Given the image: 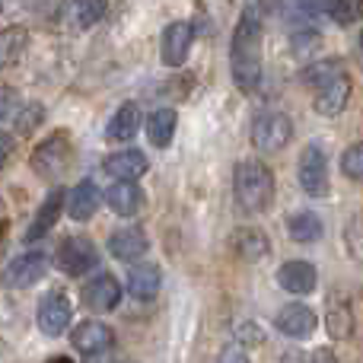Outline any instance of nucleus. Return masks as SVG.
I'll return each instance as SVG.
<instances>
[{
    "label": "nucleus",
    "instance_id": "1",
    "mask_svg": "<svg viewBox=\"0 0 363 363\" xmlns=\"http://www.w3.org/2000/svg\"><path fill=\"white\" fill-rule=\"evenodd\" d=\"M262 35L264 26L258 6H249L230 38V74L239 93H255L262 83Z\"/></svg>",
    "mask_w": 363,
    "mask_h": 363
},
{
    "label": "nucleus",
    "instance_id": "2",
    "mask_svg": "<svg viewBox=\"0 0 363 363\" xmlns=\"http://www.w3.org/2000/svg\"><path fill=\"white\" fill-rule=\"evenodd\" d=\"M274 172L262 160H239L233 169V198L239 211L245 213H264L274 201Z\"/></svg>",
    "mask_w": 363,
    "mask_h": 363
},
{
    "label": "nucleus",
    "instance_id": "3",
    "mask_svg": "<svg viewBox=\"0 0 363 363\" xmlns=\"http://www.w3.org/2000/svg\"><path fill=\"white\" fill-rule=\"evenodd\" d=\"M70 160H74V140H70L67 131H55L35 144L29 166L38 179L51 182V179H61L70 169Z\"/></svg>",
    "mask_w": 363,
    "mask_h": 363
},
{
    "label": "nucleus",
    "instance_id": "4",
    "mask_svg": "<svg viewBox=\"0 0 363 363\" xmlns=\"http://www.w3.org/2000/svg\"><path fill=\"white\" fill-rule=\"evenodd\" d=\"M294 140V121L284 112H258L252 121V147L262 153H281Z\"/></svg>",
    "mask_w": 363,
    "mask_h": 363
},
{
    "label": "nucleus",
    "instance_id": "5",
    "mask_svg": "<svg viewBox=\"0 0 363 363\" xmlns=\"http://www.w3.org/2000/svg\"><path fill=\"white\" fill-rule=\"evenodd\" d=\"M55 264L61 274L67 277H83L99 264V249L89 236H67L55 252Z\"/></svg>",
    "mask_w": 363,
    "mask_h": 363
},
{
    "label": "nucleus",
    "instance_id": "6",
    "mask_svg": "<svg viewBox=\"0 0 363 363\" xmlns=\"http://www.w3.org/2000/svg\"><path fill=\"white\" fill-rule=\"evenodd\" d=\"M296 182L309 198H325L332 182H328V157L319 144H306L296 163Z\"/></svg>",
    "mask_w": 363,
    "mask_h": 363
},
{
    "label": "nucleus",
    "instance_id": "7",
    "mask_svg": "<svg viewBox=\"0 0 363 363\" xmlns=\"http://www.w3.org/2000/svg\"><path fill=\"white\" fill-rule=\"evenodd\" d=\"M45 274H48V255L35 249V252H23L13 262H6V268L0 271V284L6 290H29Z\"/></svg>",
    "mask_w": 363,
    "mask_h": 363
},
{
    "label": "nucleus",
    "instance_id": "8",
    "mask_svg": "<svg viewBox=\"0 0 363 363\" xmlns=\"http://www.w3.org/2000/svg\"><path fill=\"white\" fill-rule=\"evenodd\" d=\"M191 45H194V23L172 19L163 29V35H160V61L166 67H182L188 61V55H191Z\"/></svg>",
    "mask_w": 363,
    "mask_h": 363
},
{
    "label": "nucleus",
    "instance_id": "9",
    "mask_svg": "<svg viewBox=\"0 0 363 363\" xmlns=\"http://www.w3.org/2000/svg\"><path fill=\"white\" fill-rule=\"evenodd\" d=\"M70 319H74V303H70L67 294L51 290V294L42 296V303H38V328L48 338H57L61 332H67Z\"/></svg>",
    "mask_w": 363,
    "mask_h": 363
},
{
    "label": "nucleus",
    "instance_id": "10",
    "mask_svg": "<svg viewBox=\"0 0 363 363\" xmlns=\"http://www.w3.org/2000/svg\"><path fill=\"white\" fill-rule=\"evenodd\" d=\"M274 328L294 341H306V338H313L315 328H319V315H315L306 303H287V306L274 315Z\"/></svg>",
    "mask_w": 363,
    "mask_h": 363
},
{
    "label": "nucleus",
    "instance_id": "11",
    "mask_svg": "<svg viewBox=\"0 0 363 363\" xmlns=\"http://www.w3.org/2000/svg\"><path fill=\"white\" fill-rule=\"evenodd\" d=\"M70 345L80 354H86V357H99V354H106L115 345V335L106 322L83 319L77 328H70Z\"/></svg>",
    "mask_w": 363,
    "mask_h": 363
},
{
    "label": "nucleus",
    "instance_id": "12",
    "mask_svg": "<svg viewBox=\"0 0 363 363\" xmlns=\"http://www.w3.org/2000/svg\"><path fill=\"white\" fill-rule=\"evenodd\" d=\"M325 332L335 341H347L354 335V300L341 290H332L325 303Z\"/></svg>",
    "mask_w": 363,
    "mask_h": 363
},
{
    "label": "nucleus",
    "instance_id": "13",
    "mask_svg": "<svg viewBox=\"0 0 363 363\" xmlns=\"http://www.w3.org/2000/svg\"><path fill=\"white\" fill-rule=\"evenodd\" d=\"M277 284H281V290H287L294 296H309L319 287V271H315V264L294 258V262H284L277 268Z\"/></svg>",
    "mask_w": 363,
    "mask_h": 363
},
{
    "label": "nucleus",
    "instance_id": "14",
    "mask_svg": "<svg viewBox=\"0 0 363 363\" xmlns=\"http://www.w3.org/2000/svg\"><path fill=\"white\" fill-rule=\"evenodd\" d=\"M106 245L112 252V258H118V262H138V264L150 252V239H147V233L140 226H121V230H115L108 236Z\"/></svg>",
    "mask_w": 363,
    "mask_h": 363
},
{
    "label": "nucleus",
    "instance_id": "15",
    "mask_svg": "<svg viewBox=\"0 0 363 363\" xmlns=\"http://www.w3.org/2000/svg\"><path fill=\"white\" fill-rule=\"evenodd\" d=\"M64 207H67V191H64V188H51V191L45 194V201L38 204L35 217H32V226L26 230V242H35V239L48 236L51 226L61 220Z\"/></svg>",
    "mask_w": 363,
    "mask_h": 363
},
{
    "label": "nucleus",
    "instance_id": "16",
    "mask_svg": "<svg viewBox=\"0 0 363 363\" xmlns=\"http://www.w3.org/2000/svg\"><path fill=\"white\" fill-rule=\"evenodd\" d=\"M80 296L93 313H112L121 303V284L115 281V274H96L93 281L83 284Z\"/></svg>",
    "mask_w": 363,
    "mask_h": 363
},
{
    "label": "nucleus",
    "instance_id": "17",
    "mask_svg": "<svg viewBox=\"0 0 363 363\" xmlns=\"http://www.w3.org/2000/svg\"><path fill=\"white\" fill-rule=\"evenodd\" d=\"M147 169H150V160L140 150H115L102 160V172L115 182H138Z\"/></svg>",
    "mask_w": 363,
    "mask_h": 363
},
{
    "label": "nucleus",
    "instance_id": "18",
    "mask_svg": "<svg viewBox=\"0 0 363 363\" xmlns=\"http://www.w3.org/2000/svg\"><path fill=\"white\" fill-rule=\"evenodd\" d=\"M351 89H354V83H351V77H347V74L335 77V80H328L325 86L315 89L313 108H315L319 115H325V118H335V115H341V112L347 108V99H351Z\"/></svg>",
    "mask_w": 363,
    "mask_h": 363
},
{
    "label": "nucleus",
    "instance_id": "19",
    "mask_svg": "<svg viewBox=\"0 0 363 363\" xmlns=\"http://www.w3.org/2000/svg\"><path fill=\"white\" fill-rule=\"evenodd\" d=\"M102 201L106 198H102L99 185L89 182V179H83L67 191V213L77 220V223H86V220L96 217V211H99Z\"/></svg>",
    "mask_w": 363,
    "mask_h": 363
},
{
    "label": "nucleus",
    "instance_id": "20",
    "mask_svg": "<svg viewBox=\"0 0 363 363\" xmlns=\"http://www.w3.org/2000/svg\"><path fill=\"white\" fill-rule=\"evenodd\" d=\"M140 125H144V115H140L138 102H125V106H118V112L108 118L106 140H112V144H128V140L138 138Z\"/></svg>",
    "mask_w": 363,
    "mask_h": 363
},
{
    "label": "nucleus",
    "instance_id": "21",
    "mask_svg": "<svg viewBox=\"0 0 363 363\" xmlns=\"http://www.w3.org/2000/svg\"><path fill=\"white\" fill-rule=\"evenodd\" d=\"M144 201H147V194L138 182H115L106 191V204L112 207V213H118V217H134V213H140L144 211Z\"/></svg>",
    "mask_w": 363,
    "mask_h": 363
},
{
    "label": "nucleus",
    "instance_id": "22",
    "mask_svg": "<svg viewBox=\"0 0 363 363\" xmlns=\"http://www.w3.org/2000/svg\"><path fill=\"white\" fill-rule=\"evenodd\" d=\"M160 287H163V271H160L157 264L140 262L128 271V294H131L134 300H144V303L157 300Z\"/></svg>",
    "mask_w": 363,
    "mask_h": 363
},
{
    "label": "nucleus",
    "instance_id": "23",
    "mask_svg": "<svg viewBox=\"0 0 363 363\" xmlns=\"http://www.w3.org/2000/svg\"><path fill=\"white\" fill-rule=\"evenodd\" d=\"M230 245H233V252H236V258H242V262H249V264L268 258V252H271L268 236H264L258 226H239V230L233 233Z\"/></svg>",
    "mask_w": 363,
    "mask_h": 363
},
{
    "label": "nucleus",
    "instance_id": "24",
    "mask_svg": "<svg viewBox=\"0 0 363 363\" xmlns=\"http://www.w3.org/2000/svg\"><path fill=\"white\" fill-rule=\"evenodd\" d=\"M176 125H179V115L176 108H157V112L147 115L144 128H147V138H150L153 147H169L172 138H176Z\"/></svg>",
    "mask_w": 363,
    "mask_h": 363
},
{
    "label": "nucleus",
    "instance_id": "25",
    "mask_svg": "<svg viewBox=\"0 0 363 363\" xmlns=\"http://www.w3.org/2000/svg\"><path fill=\"white\" fill-rule=\"evenodd\" d=\"M322 233H325V226H322L319 213H313V211H294L287 217V236L294 239V242H300V245L319 242Z\"/></svg>",
    "mask_w": 363,
    "mask_h": 363
},
{
    "label": "nucleus",
    "instance_id": "26",
    "mask_svg": "<svg viewBox=\"0 0 363 363\" xmlns=\"http://www.w3.org/2000/svg\"><path fill=\"white\" fill-rule=\"evenodd\" d=\"M26 48H29V32H26L23 26H6V29H0V70L16 64Z\"/></svg>",
    "mask_w": 363,
    "mask_h": 363
},
{
    "label": "nucleus",
    "instance_id": "27",
    "mask_svg": "<svg viewBox=\"0 0 363 363\" xmlns=\"http://www.w3.org/2000/svg\"><path fill=\"white\" fill-rule=\"evenodd\" d=\"M341 74H345V64H341L338 57H325V61H315L303 70V83L315 93L319 86H325L328 80H335V77H341Z\"/></svg>",
    "mask_w": 363,
    "mask_h": 363
},
{
    "label": "nucleus",
    "instance_id": "28",
    "mask_svg": "<svg viewBox=\"0 0 363 363\" xmlns=\"http://www.w3.org/2000/svg\"><path fill=\"white\" fill-rule=\"evenodd\" d=\"M345 252L354 262H363V211H357L345 223Z\"/></svg>",
    "mask_w": 363,
    "mask_h": 363
},
{
    "label": "nucleus",
    "instance_id": "29",
    "mask_svg": "<svg viewBox=\"0 0 363 363\" xmlns=\"http://www.w3.org/2000/svg\"><path fill=\"white\" fill-rule=\"evenodd\" d=\"M325 13L338 26H351V23H360L363 4H360V0H338V4H325Z\"/></svg>",
    "mask_w": 363,
    "mask_h": 363
},
{
    "label": "nucleus",
    "instance_id": "30",
    "mask_svg": "<svg viewBox=\"0 0 363 363\" xmlns=\"http://www.w3.org/2000/svg\"><path fill=\"white\" fill-rule=\"evenodd\" d=\"M23 96L16 86H0V125H10L16 121V115L23 112Z\"/></svg>",
    "mask_w": 363,
    "mask_h": 363
},
{
    "label": "nucleus",
    "instance_id": "31",
    "mask_svg": "<svg viewBox=\"0 0 363 363\" xmlns=\"http://www.w3.org/2000/svg\"><path fill=\"white\" fill-rule=\"evenodd\" d=\"M341 172L354 182H363V140L351 144L345 153H341Z\"/></svg>",
    "mask_w": 363,
    "mask_h": 363
},
{
    "label": "nucleus",
    "instance_id": "32",
    "mask_svg": "<svg viewBox=\"0 0 363 363\" xmlns=\"http://www.w3.org/2000/svg\"><path fill=\"white\" fill-rule=\"evenodd\" d=\"M42 118H45V108L42 106H35V102H29V106H23V112L16 115V134H23V138H29L32 131H35L38 125H42Z\"/></svg>",
    "mask_w": 363,
    "mask_h": 363
},
{
    "label": "nucleus",
    "instance_id": "33",
    "mask_svg": "<svg viewBox=\"0 0 363 363\" xmlns=\"http://www.w3.org/2000/svg\"><path fill=\"white\" fill-rule=\"evenodd\" d=\"M319 45H322V35L315 29H309V26H300V32L290 35V48H294V55H306V51L319 48Z\"/></svg>",
    "mask_w": 363,
    "mask_h": 363
},
{
    "label": "nucleus",
    "instance_id": "34",
    "mask_svg": "<svg viewBox=\"0 0 363 363\" xmlns=\"http://www.w3.org/2000/svg\"><path fill=\"white\" fill-rule=\"evenodd\" d=\"M108 6L99 4V0H89V4H77V23H80V29H89V26H96L102 16H106Z\"/></svg>",
    "mask_w": 363,
    "mask_h": 363
},
{
    "label": "nucleus",
    "instance_id": "35",
    "mask_svg": "<svg viewBox=\"0 0 363 363\" xmlns=\"http://www.w3.org/2000/svg\"><path fill=\"white\" fill-rule=\"evenodd\" d=\"M236 338H239V347H242V345H262L264 335L258 332V322H242L236 328Z\"/></svg>",
    "mask_w": 363,
    "mask_h": 363
},
{
    "label": "nucleus",
    "instance_id": "36",
    "mask_svg": "<svg viewBox=\"0 0 363 363\" xmlns=\"http://www.w3.org/2000/svg\"><path fill=\"white\" fill-rule=\"evenodd\" d=\"M217 363H249V354H245L239 345H233V347H223V351H220Z\"/></svg>",
    "mask_w": 363,
    "mask_h": 363
},
{
    "label": "nucleus",
    "instance_id": "37",
    "mask_svg": "<svg viewBox=\"0 0 363 363\" xmlns=\"http://www.w3.org/2000/svg\"><path fill=\"white\" fill-rule=\"evenodd\" d=\"M309 363H338V357H335V351H328V347H319V351L309 354Z\"/></svg>",
    "mask_w": 363,
    "mask_h": 363
},
{
    "label": "nucleus",
    "instance_id": "38",
    "mask_svg": "<svg viewBox=\"0 0 363 363\" xmlns=\"http://www.w3.org/2000/svg\"><path fill=\"white\" fill-rule=\"evenodd\" d=\"M281 363H309V354H303V351H284V357H281Z\"/></svg>",
    "mask_w": 363,
    "mask_h": 363
},
{
    "label": "nucleus",
    "instance_id": "39",
    "mask_svg": "<svg viewBox=\"0 0 363 363\" xmlns=\"http://www.w3.org/2000/svg\"><path fill=\"white\" fill-rule=\"evenodd\" d=\"M10 153H13V138H10V134L0 131V163H4V160L10 157Z\"/></svg>",
    "mask_w": 363,
    "mask_h": 363
},
{
    "label": "nucleus",
    "instance_id": "40",
    "mask_svg": "<svg viewBox=\"0 0 363 363\" xmlns=\"http://www.w3.org/2000/svg\"><path fill=\"white\" fill-rule=\"evenodd\" d=\"M4 236H6V220H0V242H4Z\"/></svg>",
    "mask_w": 363,
    "mask_h": 363
},
{
    "label": "nucleus",
    "instance_id": "41",
    "mask_svg": "<svg viewBox=\"0 0 363 363\" xmlns=\"http://www.w3.org/2000/svg\"><path fill=\"white\" fill-rule=\"evenodd\" d=\"M48 363H74L70 357H55V360H48Z\"/></svg>",
    "mask_w": 363,
    "mask_h": 363
},
{
    "label": "nucleus",
    "instance_id": "42",
    "mask_svg": "<svg viewBox=\"0 0 363 363\" xmlns=\"http://www.w3.org/2000/svg\"><path fill=\"white\" fill-rule=\"evenodd\" d=\"M360 48H363V32H360Z\"/></svg>",
    "mask_w": 363,
    "mask_h": 363
},
{
    "label": "nucleus",
    "instance_id": "43",
    "mask_svg": "<svg viewBox=\"0 0 363 363\" xmlns=\"http://www.w3.org/2000/svg\"><path fill=\"white\" fill-rule=\"evenodd\" d=\"M125 363H131V360H125Z\"/></svg>",
    "mask_w": 363,
    "mask_h": 363
}]
</instances>
